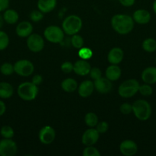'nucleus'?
<instances>
[{
  "instance_id": "58836bf2",
  "label": "nucleus",
  "mask_w": 156,
  "mask_h": 156,
  "mask_svg": "<svg viewBox=\"0 0 156 156\" xmlns=\"http://www.w3.org/2000/svg\"><path fill=\"white\" fill-rule=\"evenodd\" d=\"M42 81H43V79H42V76H41V75H35V76H34L33 78H32V82L38 86V85H41V84L42 83Z\"/></svg>"
},
{
  "instance_id": "f03ea898",
  "label": "nucleus",
  "mask_w": 156,
  "mask_h": 156,
  "mask_svg": "<svg viewBox=\"0 0 156 156\" xmlns=\"http://www.w3.org/2000/svg\"><path fill=\"white\" fill-rule=\"evenodd\" d=\"M132 111L137 119L141 121L148 120L151 115V107L145 100H137L133 103Z\"/></svg>"
},
{
  "instance_id": "4c0bfd02",
  "label": "nucleus",
  "mask_w": 156,
  "mask_h": 156,
  "mask_svg": "<svg viewBox=\"0 0 156 156\" xmlns=\"http://www.w3.org/2000/svg\"><path fill=\"white\" fill-rule=\"evenodd\" d=\"M89 74L90 75V77L92 78L94 80L99 79V78L102 77V73H101V70L99 68H93L90 69V72Z\"/></svg>"
},
{
  "instance_id": "1a4fd4ad",
  "label": "nucleus",
  "mask_w": 156,
  "mask_h": 156,
  "mask_svg": "<svg viewBox=\"0 0 156 156\" xmlns=\"http://www.w3.org/2000/svg\"><path fill=\"white\" fill-rule=\"evenodd\" d=\"M28 48L34 53L41 51L44 47V42L42 37L38 34H33L29 35L27 40Z\"/></svg>"
},
{
  "instance_id": "b1692460",
  "label": "nucleus",
  "mask_w": 156,
  "mask_h": 156,
  "mask_svg": "<svg viewBox=\"0 0 156 156\" xmlns=\"http://www.w3.org/2000/svg\"><path fill=\"white\" fill-rule=\"evenodd\" d=\"M61 87L64 91L70 93L73 92L77 89L78 85L75 79L68 78V79H66L63 81L62 83H61Z\"/></svg>"
},
{
  "instance_id": "5701e85b",
  "label": "nucleus",
  "mask_w": 156,
  "mask_h": 156,
  "mask_svg": "<svg viewBox=\"0 0 156 156\" xmlns=\"http://www.w3.org/2000/svg\"><path fill=\"white\" fill-rule=\"evenodd\" d=\"M3 18H4L5 22L9 24H14L18 21V14L14 9H7L5 10L3 14Z\"/></svg>"
},
{
  "instance_id": "dca6fc26",
  "label": "nucleus",
  "mask_w": 156,
  "mask_h": 156,
  "mask_svg": "<svg viewBox=\"0 0 156 156\" xmlns=\"http://www.w3.org/2000/svg\"><path fill=\"white\" fill-rule=\"evenodd\" d=\"M32 30H33V27L32 24L28 21H21L17 25L16 31L17 35L20 37H27L29 35L32 34Z\"/></svg>"
},
{
  "instance_id": "2f4dec72",
  "label": "nucleus",
  "mask_w": 156,
  "mask_h": 156,
  "mask_svg": "<svg viewBox=\"0 0 156 156\" xmlns=\"http://www.w3.org/2000/svg\"><path fill=\"white\" fill-rule=\"evenodd\" d=\"M78 55H79L80 59L87 60V59H90L92 57V56H93V52H92V50L90 49L83 47L82 48H80L79 50Z\"/></svg>"
},
{
  "instance_id": "e433bc0d",
  "label": "nucleus",
  "mask_w": 156,
  "mask_h": 156,
  "mask_svg": "<svg viewBox=\"0 0 156 156\" xmlns=\"http://www.w3.org/2000/svg\"><path fill=\"white\" fill-rule=\"evenodd\" d=\"M119 110L122 114L126 115V114H131V112L132 111V106L128 103H124L121 105Z\"/></svg>"
},
{
  "instance_id": "a211bd4d",
  "label": "nucleus",
  "mask_w": 156,
  "mask_h": 156,
  "mask_svg": "<svg viewBox=\"0 0 156 156\" xmlns=\"http://www.w3.org/2000/svg\"><path fill=\"white\" fill-rule=\"evenodd\" d=\"M94 83L90 80L84 81L78 87V93L82 98H88L94 90Z\"/></svg>"
},
{
  "instance_id": "ddd939ff",
  "label": "nucleus",
  "mask_w": 156,
  "mask_h": 156,
  "mask_svg": "<svg viewBox=\"0 0 156 156\" xmlns=\"http://www.w3.org/2000/svg\"><path fill=\"white\" fill-rule=\"evenodd\" d=\"M93 83H94V88H96V91L101 94H106L110 92L113 88L111 81L109 80L107 78L101 77L95 80Z\"/></svg>"
},
{
  "instance_id": "0eeeda50",
  "label": "nucleus",
  "mask_w": 156,
  "mask_h": 156,
  "mask_svg": "<svg viewBox=\"0 0 156 156\" xmlns=\"http://www.w3.org/2000/svg\"><path fill=\"white\" fill-rule=\"evenodd\" d=\"M14 70L18 76H31L35 70V66L31 61L28 59H21L17 61L14 65Z\"/></svg>"
},
{
  "instance_id": "6ab92c4d",
  "label": "nucleus",
  "mask_w": 156,
  "mask_h": 156,
  "mask_svg": "<svg viewBox=\"0 0 156 156\" xmlns=\"http://www.w3.org/2000/svg\"><path fill=\"white\" fill-rule=\"evenodd\" d=\"M123 56L124 53L122 49L119 48V47H114L110 51L107 58H108V61L110 63L117 65L122 62Z\"/></svg>"
},
{
  "instance_id": "c9c22d12",
  "label": "nucleus",
  "mask_w": 156,
  "mask_h": 156,
  "mask_svg": "<svg viewBox=\"0 0 156 156\" xmlns=\"http://www.w3.org/2000/svg\"><path fill=\"white\" fill-rule=\"evenodd\" d=\"M96 130L99 133H105L107 132L109 129V124L105 121H102L100 123H98L96 125Z\"/></svg>"
},
{
  "instance_id": "9d476101",
  "label": "nucleus",
  "mask_w": 156,
  "mask_h": 156,
  "mask_svg": "<svg viewBox=\"0 0 156 156\" xmlns=\"http://www.w3.org/2000/svg\"><path fill=\"white\" fill-rule=\"evenodd\" d=\"M99 138V133L93 127H90L82 136V143L84 146H90L96 144Z\"/></svg>"
},
{
  "instance_id": "473e14b6",
  "label": "nucleus",
  "mask_w": 156,
  "mask_h": 156,
  "mask_svg": "<svg viewBox=\"0 0 156 156\" xmlns=\"http://www.w3.org/2000/svg\"><path fill=\"white\" fill-rule=\"evenodd\" d=\"M84 156H100V153L98 151L96 148L93 147V146H87L86 149H84L83 152Z\"/></svg>"
},
{
  "instance_id": "7ed1b4c3",
  "label": "nucleus",
  "mask_w": 156,
  "mask_h": 156,
  "mask_svg": "<svg viewBox=\"0 0 156 156\" xmlns=\"http://www.w3.org/2000/svg\"><path fill=\"white\" fill-rule=\"evenodd\" d=\"M82 20L79 16L71 15L67 16L62 23V28L64 33L68 35L77 34L82 28Z\"/></svg>"
},
{
  "instance_id": "4be33fe9",
  "label": "nucleus",
  "mask_w": 156,
  "mask_h": 156,
  "mask_svg": "<svg viewBox=\"0 0 156 156\" xmlns=\"http://www.w3.org/2000/svg\"><path fill=\"white\" fill-rule=\"evenodd\" d=\"M14 94L13 87L8 82H0V98L8 99Z\"/></svg>"
},
{
  "instance_id": "c03bdc74",
  "label": "nucleus",
  "mask_w": 156,
  "mask_h": 156,
  "mask_svg": "<svg viewBox=\"0 0 156 156\" xmlns=\"http://www.w3.org/2000/svg\"><path fill=\"white\" fill-rule=\"evenodd\" d=\"M152 9H153V11H154V13L156 14V0H154V2H153V5H152Z\"/></svg>"
},
{
  "instance_id": "f3484780",
  "label": "nucleus",
  "mask_w": 156,
  "mask_h": 156,
  "mask_svg": "<svg viewBox=\"0 0 156 156\" xmlns=\"http://www.w3.org/2000/svg\"><path fill=\"white\" fill-rule=\"evenodd\" d=\"M142 79L145 83L153 85L156 83V67L150 66L142 71Z\"/></svg>"
},
{
  "instance_id": "79ce46f5",
  "label": "nucleus",
  "mask_w": 156,
  "mask_h": 156,
  "mask_svg": "<svg viewBox=\"0 0 156 156\" xmlns=\"http://www.w3.org/2000/svg\"><path fill=\"white\" fill-rule=\"evenodd\" d=\"M6 104H5L2 101L0 100V117L2 116L3 114L6 113Z\"/></svg>"
},
{
  "instance_id": "f704fd0d",
  "label": "nucleus",
  "mask_w": 156,
  "mask_h": 156,
  "mask_svg": "<svg viewBox=\"0 0 156 156\" xmlns=\"http://www.w3.org/2000/svg\"><path fill=\"white\" fill-rule=\"evenodd\" d=\"M61 69L63 73H66V74L70 73L72 71H73V64H72L70 62H64L61 65Z\"/></svg>"
},
{
  "instance_id": "4468645a",
  "label": "nucleus",
  "mask_w": 156,
  "mask_h": 156,
  "mask_svg": "<svg viewBox=\"0 0 156 156\" xmlns=\"http://www.w3.org/2000/svg\"><path fill=\"white\" fill-rule=\"evenodd\" d=\"M90 64L85 59H80L73 64V71L79 76H87L90 73Z\"/></svg>"
},
{
  "instance_id": "a19ab883",
  "label": "nucleus",
  "mask_w": 156,
  "mask_h": 156,
  "mask_svg": "<svg viewBox=\"0 0 156 156\" xmlns=\"http://www.w3.org/2000/svg\"><path fill=\"white\" fill-rule=\"evenodd\" d=\"M121 5L125 7H131L135 4L136 0H119Z\"/></svg>"
},
{
  "instance_id": "9b49d317",
  "label": "nucleus",
  "mask_w": 156,
  "mask_h": 156,
  "mask_svg": "<svg viewBox=\"0 0 156 156\" xmlns=\"http://www.w3.org/2000/svg\"><path fill=\"white\" fill-rule=\"evenodd\" d=\"M39 140L44 145L50 144L55 139V131L50 126H45L39 132Z\"/></svg>"
},
{
  "instance_id": "cd10ccee",
  "label": "nucleus",
  "mask_w": 156,
  "mask_h": 156,
  "mask_svg": "<svg viewBox=\"0 0 156 156\" xmlns=\"http://www.w3.org/2000/svg\"><path fill=\"white\" fill-rule=\"evenodd\" d=\"M0 73L4 76H10L12 73H15L14 66L10 62H4L0 66Z\"/></svg>"
},
{
  "instance_id": "a878e982",
  "label": "nucleus",
  "mask_w": 156,
  "mask_h": 156,
  "mask_svg": "<svg viewBox=\"0 0 156 156\" xmlns=\"http://www.w3.org/2000/svg\"><path fill=\"white\" fill-rule=\"evenodd\" d=\"M84 121L89 127H95L98 123V117L93 112L87 113L84 117Z\"/></svg>"
},
{
  "instance_id": "c756f323",
  "label": "nucleus",
  "mask_w": 156,
  "mask_h": 156,
  "mask_svg": "<svg viewBox=\"0 0 156 156\" xmlns=\"http://www.w3.org/2000/svg\"><path fill=\"white\" fill-rule=\"evenodd\" d=\"M9 44V37L5 31L0 30V51L4 50Z\"/></svg>"
},
{
  "instance_id": "20e7f679",
  "label": "nucleus",
  "mask_w": 156,
  "mask_h": 156,
  "mask_svg": "<svg viewBox=\"0 0 156 156\" xmlns=\"http://www.w3.org/2000/svg\"><path fill=\"white\" fill-rule=\"evenodd\" d=\"M18 96L24 101H32L38 94V85L32 82H25L20 84L17 90Z\"/></svg>"
},
{
  "instance_id": "423d86ee",
  "label": "nucleus",
  "mask_w": 156,
  "mask_h": 156,
  "mask_svg": "<svg viewBox=\"0 0 156 156\" xmlns=\"http://www.w3.org/2000/svg\"><path fill=\"white\" fill-rule=\"evenodd\" d=\"M44 35L46 39L53 44H59L62 42L64 37V31L63 29L55 25L47 27L44 30Z\"/></svg>"
},
{
  "instance_id": "aec40b11",
  "label": "nucleus",
  "mask_w": 156,
  "mask_h": 156,
  "mask_svg": "<svg viewBox=\"0 0 156 156\" xmlns=\"http://www.w3.org/2000/svg\"><path fill=\"white\" fill-rule=\"evenodd\" d=\"M57 0H38V8L43 13H49L55 9Z\"/></svg>"
},
{
  "instance_id": "37998d69",
  "label": "nucleus",
  "mask_w": 156,
  "mask_h": 156,
  "mask_svg": "<svg viewBox=\"0 0 156 156\" xmlns=\"http://www.w3.org/2000/svg\"><path fill=\"white\" fill-rule=\"evenodd\" d=\"M4 22L5 21H4V18H3V16H2V15H0V29L2 27L3 24H4Z\"/></svg>"
},
{
  "instance_id": "7c9ffc66",
  "label": "nucleus",
  "mask_w": 156,
  "mask_h": 156,
  "mask_svg": "<svg viewBox=\"0 0 156 156\" xmlns=\"http://www.w3.org/2000/svg\"><path fill=\"white\" fill-rule=\"evenodd\" d=\"M139 91L142 95L145 96V97H148V96L151 95L153 93L152 88L149 84H144V85H139Z\"/></svg>"
},
{
  "instance_id": "412c9836",
  "label": "nucleus",
  "mask_w": 156,
  "mask_h": 156,
  "mask_svg": "<svg viewBox=\"0 0 156 156\" xmlns=\"http://www.w3.org/2000/svg\"><path fill=\"white\" fill-rule=\"evenodd\" d=\"M121 74H122L121 69L115 64H112L111 66L107 67L106 70V76L111 82L118 80L120 78Z\"/></svg>"
},
{
  "instance_id": "2eb2a0df",
  "label": "nucleus",
  "mask_w": 156,
  "mask_h": 156,
  "mask_svg": "<svg viewBox=\"0 0 156 156\" xmlns=\"http://www.w3.org/2000/svg\"><path fill=\"white\" fill-rule=\"evenodd\" d=\"M133 20L139 24H146L151 20V14L145 9H138L133 14Z\"/></svg>"
},
{
  "instance_id": "72a5a7b5",
  "label": "nucleus",
  "mask_w": 156,
  "mask_h": 156,
  "mask_svg": "<svg viewBox=\"0 0 156 156\" xmlns=\"http://www.w3.org/2000/svg\"><path fill=\"white\" fill-rule=\"evenodd\" d=\"M30 18L32 21L35 22H38L43 18V12H41L40 10L32 11L30 14Z\"/></svg>"
},
{
  "instance_id": "f8f14e48",
  "label": "nucleus",
  "mask_w": 156,
  "mask_h": 156,
  "mask_svg": "<svg viewBox=\"0 0 156 156\" xmlns=\"http://www.w3.org/2000/svg\"><path fill=\"white\" fill-rule=\"evenodd\" d=\"M119 150L123 155L132 156L137 152L138 146L132 140H125L121 143Z\"/></svg>"
},
{
  "instance_id": "c85d7f7f",
  "label": "nucleus",
  "mask_w": 156,
  "mask_h": 156,
  "mask_svg": "<svg viewBox=\"0 0 156 156\" xmlns=\"http://www.w3.org/2000/svg\"><path fill=\"white\" fill-rule=\"evenodd\" d=\"M71 44L74 48L80 50V49L82 48V47H84V39H83L82 37L76 34H73V36H72Z\"/></svg>"
},
{
  "instance_id": "f257e3e1",
  "label": "nucleus",
  "mask_w": 156,
  "mask_h": 156,
  "mask_svg": "<svg viewBox=\"0 0 156 156\" xmlns=\"http://www.w3.org/2000/svg\"><path fill=\"white\" fill-rule=\"evenodd\" d=\"M111 24L115 31L120 34H127L134 27V20L128 15L118 14L112 18Z\"/></svg>"
},
{
  "instance_id": "393cba45",
  "label": "nucleus",
  "mask_w": 156,
  "mask_h": 156,
  "mask_svg": "<svg viewBox=\"0 0 156 156\" xmlns=\"http://www.w3.org/2000/svg\"><path fill=\"white\" fill-rule=\"evenodd\" d=\"M142 48L148 53H153L156 50V41L154 38H147L142 42Z\"/></svg>"
},
{
  "instance_id": "39448f33",
  "label": "nucleus",
  "mask_w": 156,
  "mask_h": 156,
  "mask_svg": "<svg viewBox=\"0 0 156 156\" xmlns=\"http://www.w3.org/2000/svg\"><path fill=\"white\" fill-rule=\"evenodd\" d=\"M139 82L136 79H128L119 85L118 92L122 98H132L139 91Z\"/></svg>"
},
{
  "instance_id": "bb28decb",
  "label": "nucleus",
  "mask_w": 156,
  "mask_h": 156,
  "mask_svg": "<svg viewBox=\"0 0 156 156\" xmlns=\"http://www.w3.org/2000/svg\"><path fill=\"white\" fill-rule=\"evenodd\" d=\"M0 134L4 139H12L14 136V129L12 126L5 125L0 129Z\"/></svg>"
},
{
  "instance_id": "ea45409f",
  "label": "nucleus",
  "mask_w": 156,
  "mask_h": 156,
  "mask_svg": "<svg viewBox=\"0 0 156 156\" xmlns=\"http://www.w3.org/2000/svg\"><path fill=\"white\" fill-rule=\"evenodd\" d=\"M10 0H0V12L6 10L9 6Z\"/></svg>"
},
{
  "instance_id": "6e6552de",
  "label": "nucleus",
  "mask_w": 156,
  "mask_h": 156,
  "mask_svg": "<svg viewBox=\"0 0 156 156\" xmlns=\"http://www.w3.org/2000/svg\"><path fill=\"white\" fill-rule=\"evenodd\" d=\"M18 147L12 139L0 140V156H14L17 153Z\"/></svg>"
}]
</instances>
